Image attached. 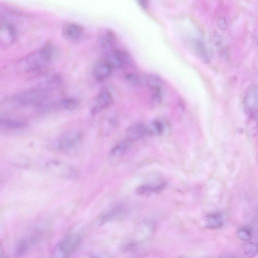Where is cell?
I'll return each mask as SVG.
<instances>
[{"label": "cell", "instance_id": "cell-1", "mask_svg": "<svg viewBox=\"0 0 258 258\" xmlns=\"http://www.w3.org/2000/svg\"><path fill=\"white\" fill-rule=\"evenodd\" d=\"M58 51L51 44H47L31 53L19 61V69L24 72L36 71L46 67L55 60Z\"/></svg>", "mask_w": 258, "mask_h": 258}, {"label": "cell", "instance_id": "cell-2", "mask_svg": "<svg viewBox=\"0 0 258 258\" xmlns=\"http://www.w3.org/2000/svg\"><path fill=\"white\" fill-rule=\"evenodd\" d=\"M52 88L45 85L30 89L10 97L8 100L12 106H42L48 99Z\"/></svg>", "mask_w": 258, "mask_h": 258}, {"label": "cell", "instance_id": "cell-3", "mask_svg": "<svg viewBox=\"0 0 258 258\" xmlns=\"http://www.w3.org/2000/svg\"><path fill=\"white\" fill-rule=\"evenodd\" d=\"M82 237L79 234L72 233L65 236L53 248L54 258H70L79 248Z\"/></svg>", "mask_w": 258, "mask_h": 258}, {"label": "cell", "instance_id": "cell-4", "mask_svg": "<svg viewBox=\"0 0 258 258\" xmlns=\"http://www.w3.org/2000/svg\"><path fill=\"white\" fill-rule=\"evenodd\" d=\"M82 133L78 130H71L61 135L57 141L58 148L62 151L69 152L75 149L80 143Z\"/></svg>", "mask_w": 258, "mask_h": 258}, {"label": "cell", "instance_id": "cell-5", "mask_svg": "<svg viewBox=\"0 0 258 258\" xmlns=\"http://www.w3.org/2000/svg\"><path fill=\"white\" fill-rule=\"evenodd\" d=\"M245 112L250 117L258 113V85L251 87L246 92L243 101Z\"/></svg>", "mask_w": 258, "mask_h": 258}, {"label": "cell", "instance_id": "cell-6", "mask_svg": "<svg viewBox=\"0 0 258 258\" xmlns=\"http://www.w3.org/2000/svg\"><path fill=\"white\" fill-rule=\"evenodd\" d=\"M105 60L112 69H118L131 63L130 56L125 52L113 49L106 54Z\"/></svg>", "mask_w": 258, "mask_h": 258}, {"label": "cell", "instance_id": "cell-7", "mask_svg": "<svg viewBox=\"0 0 258 258\" xmlns=\"http://www.w3.org/2000/svg\"><path fill=\"white\" fill-rule=\"evenodd\" d=\"M131 144V142L126 139L113 148L108 156L109 163L111 165H115L119 163L129 149Z\"/></svg>", "mask_w": 258, "mask_h": 258}, {"label": "cell", "instance_id": "cell-8", "mask_svg": "<svg viewBox=\"0 0 258 258\" xmlns=\"http://www.w3.org/2000/svg\"><path fill=\"white\" fill-rule=\"evenodd\" d=\"M125 214V209L117 206L108 210L101 214L97 219L96 223L101 226L121 218Z\"/></svg>", "mask_w": 258, "mask_h": 258}, {"label": "cell", "instance_id": "cell-9", "mask_svg": "<svg viewBox=\"0 0 258 258\" xmlns=\"http://www.w3.org/2000/svg\"><path fill=\"white\" fill-rule=\"evenodd\" d=\"M16 36V30L12 24L5 21L1 23L0 41L2 45H11L15 41Z\"/></svg>", "mask_w": 258, "mask_h": 258}, {"label": "cell", "instance_id": "cell-10", "mask_svg": "<svg viewBox=\"0 0 258 258\" xmlns=\"http://www.w3.org/2000/svg\"><path fill=\"white\" fill-rule=\"evenodd\" d=\"M112 101L110 93L107 90H102L94 99L93 105L91 109V113L94 114L110 105Z\"/></svg>", "mask_w": 258, "mask_h": 258}, {"label": "cell", "instance_id": "cell-11", "mask_svg": "<svg viewBox=\"0 0 258 258\" xmlns=\"http://www.w3.org/2000/svg\"><path fill=\"white\" fill-rule=\"evenodd\" d=\"M62 34L67 40L73 42L77 41L82 37L83 28L78 24L69 23L63 26Z\"/></svg>", "mask_w": 258, "mask_h": 258}, {"label": "cell", "instance_id": "cell-12", "mask_svg": "<svg viewBox=\"0 0 258 258\" xmlns=\"http://www.w3.org/2000/svg\"><path fill=\"white\" fill-rule=\"evenodd\" d=\"M112 68L105 60L97 61L93 66L92 76L97 81H103L108 77Z\"/></svg>", "mask_w": 258, "mask_h": 258}, {"label": "cell", "instance_id": "cell-13", "mask_svg": "<svg viewBox=\"0 0 258 258\" xmlns=\"http://www.w3.org/2000/svg\"><path fill=\"white\" fill-rule=\"evenodd\" d=\"M77 99L73 97L66 98L57 100L53 103L46 105L45 109H55L57 110H72L78 105Z\"/></svg>", "mask_w": 258, "mask_h": 258}, {"label": "cell", "instance_id": "cell-14", "mask_svg": "<svg viewBox=\"0 0 258 258\" xmlns=\"http://www.w3.org/2000/svg\"><path fill=\"white\" fill-rule=\"evenodd\" d=\"M37 240V238L35 236L24 238L20 240L15 246V256L17 257L23 256L36 242Z\"/></svg>", "mask_w": 258, "mask_h": 258}, {"label": "cell", "instance_id": "cell-15", "mask_svg": "<svg viewBox=\"0 0 258 258\" xmlns=\"http://www.w3.org/2000/svg\"><path fill=\"white\" fill-rule=\"evenodd\" d=\"M192 46L195 52L201 60L205 63H209L210 60V55L204 42L199 38L194 39Z\"/></svg>", "mask_w": 258, "mask_h": 258}, {"label": "cell", "instance_id": "cell-16", "mask_svg": "<svg viewBox=\"0 0 258 258\" xmlns=\"http://www.w3.org/2000/svg\"><path fill=\"white\" fill-rule=\"evenodd\" d=\"M146 132V127L142 124L133 125L128 127L126 132V139L132 143L143 137Z\"/></svg>", "mask_w": 258, "mask_h": 258}, {"label": "cell", "instance_id": "cell-17", "mask_svg": "<svg viewBox=\"0 0 258 258\" xmlns=\"http://www.w3.org/2000/svg\"><path fill=\"white\" fill-rule=\"evenodd\" d=\"M114 37L110 31H106L101 34L99 39V45L104 54L113 50Z\"/></svg>", "mask_w": 258, "mask_h": 258}, {"label": "cell", "instance_id": "cell-18", "mask_svg": "<svg viewBox=\"0 0 258 258\" xmlns=\"http://www.w3.org/2000/svg\"><path fill=\"white\" fill-rule=\"evenodd\" d=\"M1 125L9 129H19L27 126V122L21 118L1 117Z\"/></svg>", "mask_w": 258, "mask_h": 258}, {"label": "cell", "instance_id": "cell-19", "mask_svg": "<svg viewBox=\"0 0 258 258\" xmlns=\"http://www.w3.org/2000/svg\"><path fill=\"white\" fill-rule=\"evenodd\" d=\"M205 226L210 229H216L220 228L223 224L222 216L218 214L207 216L205 219Z\"/></svg>", "mask_w": 258, "mask_h": 258}, {"label": "cell", "instance_id": "cell-20", "mask_svg": "<svg viewBox=\"0 0 258 258\" xmlns=\"http://www.w3.org/2000/svg\"><path fill=\"white\" fill-rule=\"evenodd\" d=\"M147 86L153 91L161 90L163 81L161 78L156 74L148 75L145 80Z\"/></svg>", "mask_w": 258, "mask_h": 258}, {"label": "cell", "instance_id": "cell-21", "mask_svg": "<svg viewBox=\"0 0 258 258\" xmlns=\"http://www.w3.org/2000/svg\"><path fill=\"white\" fill-rule=\"evenodd\" d=\"M165 186L164 183L154 185L153 184H144L137 189V193L140 195H148L153 192H159Z\"/></svg>", "mask_w": 258, "mask_h": 258}, {"label": "cell", "instance_id": "cell-22", "mask_svg": "<svg viewBox=\"0 0 258 258\" xmlns=\"http://www.w3.org/2000/svg\"><path fill=\"white\" fill-rule=\"evenodd\" d=\"M243 251L247 257H253L258 254V244L253 242H247L244 245Z\"/></svg>", "mask_w": 258, "mask_h": 258}, {"label": "cell", "instance_id": "cell-23", "mask_svg": "<svg viewBox=\"0 0 258 258\" xmlns=\"http://www.w3.org/2000/svg\"><path fill=\"white\" fill-rule=\"evenodd\" d=\"M238 237L244 241H249L251 240L252 235L249 229L244 227L239 229L237 232Z\"/></svg>", "mask_w": 258, "mask_h": 258}, {"label": "cell", "instance_id": "cell-24", "mask_svg": "<svg viewBox=\"0 0 258 258\" xmlns=\"http://www.w3.org/2000/svg\"><path fill=\"white\" fill-rule=\"evenodd\" d=\"M126 80L131 84L135 86L142 85L143 81L141 77L134 74H128L125 76Z\"/></svg>", "mask_w": 258, "mask_h": 258}, {"label": "cell", "instance_id": "cell-25", "mask_svg": "<svg viewBox=\"0 0 258 258\" xmlns=\"http://www.w3.org/2000/svg\"><path fill=\"white\" fill-rule=\"evenodd\" d=\"M152 132L156 135L161 134L163 130V126L162 123L159 120L154 121L152 125Z\"/></svg>", "mask_w": 258, "mask_h": 258}, {"label": "cell", "instance_id": "cell-26", "mask_svg": "<svg viewBox=\"0 0 258 258\" xmlns=\"http://www.w3.org/2000/svg\"><path fill=\"white\" fill-rule=\"evenodd\" d=\"M219 258H242L239 255L231 253H225L221 254Z\"/></svg>", "mask_w": 258, "mask_h": 258}, {"label": "cell", "instance_id": "cell-27", "mask_svg": "<svg viewBox=\"0 0 258 258\" xmlns=\"http://www.w3.org/2000/svg\"><path fill=\"white\" fill-rule=\"evenodd\" d=\"M218 25L221 29H225L226 28V23L223 18H220L218 20Z\"/></svg>", "mask_w": 258, "mask_h": 258}, {"label": "cell", "instance_id": "cell-28", "mask_svg": "<svg viewBox=\"0 0 258 258\" xmlns=\"http://www.w3.org/2000/svg\"><path fill=\"white\" fill-rule=\"evenodd\" d=\"M139 5L143 8H147V3L146 1H140L138 2Z\"/></svg>", "mask_w": 258, "mask_h": 258}, {"label": "cell", "instance_id": "cell-29", "mask_svg": "<svg viewBox=\"0 0 258 258\" xmlns=\"http://www.w3.org/2000/svg\"><path fill=\"white\" fill-rule=\"evenodd\" d=\"M89 258H101V257L98 255H92L90 256Z\"/></svg>", "mask_w": 258, "mask_h": 258}, {"label": "cell", "instance_id": "cell-30", "mask_svg": "<svg viewBox=\"0 0 258 258\" xmlns=\"http://www.w3.org/2000/svg\"><path fill=\"white\" fill-rule=\"evenodd\" d=\"M1 258H8V257L4 254H3L2 252H1Z\"/></svg>", "mask_w": 258, "mask_h": 258}, {"label": "cell", "instance_id": "cell-31", "mask_svg": "<svg viewBox=\"0 0 258 258\" xmlns=\"http://www.w3.org/2000/svg\"><path fill=\"white\" fill-rule=\"evenodd\" d=\"M178 258H185V257H182V256H179Z\"/></svg>", "mask_w": 258, "mask_h": 258}]
</instances>
